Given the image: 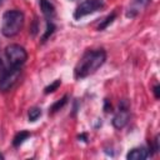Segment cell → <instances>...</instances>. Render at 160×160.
I'll return each instance as SVG.
<instances>
[{
    "mask_svg": "<svg viewBox=\"0 0 160 160\" xmlns=\"http://www.w3.org/2000/svg\"><path fill=\"white\" fill-rule=\"evenodd\" d=\"M105 60H106V51L104 49L86 51L80 58V60L78 61L74 69V78L76 80H81L92 75L94 72H96L99 68L104 65Z\"/></svg>",
    "mask_w": 160,
    "mask_h": 160,
    "instance_id": "obj_1",
    "label": "cell"
},
{
    "mask_svg": "<svg viewBox=\"0 0 160 160\" xmlns=\"http://www.w3.org/2000/svg\"><path fill=\"white\" fill-rule=\"evenodd\" d=\"M25 16L24 12L16 9L8 10L2 15V22H1V32L5 38H12L20 32V30L24 26Z\"/></svg>",
    "mask_w": 160,
    "mask_h": 160,
    "instance_id": "obj_2",
    "label": "cell"
},
{
    "mask_svg": "<svg viewBox=\"0 0 160 160\" xmlns=\"http://www.w3.org/2000/svg\"><path fill=\"white\" fill-rule=\"evenodd\" d=\"M5 56L10 66H22L28 60L26 50L19 44H10L5 49Z\"/></svg>",
    "mask_w": 160,
    "mask_h": 160,
    "instance_id": "obj_3",
    "label": "cell"
},
{
    "mask_svg": "<svg viewBox=\"0 0 160 160\" xmlns=\"http://www.w3.org/2000/svg\"><path fill=\"white\" fill-rule=\"evenodd\" d=\"M21 76V66H10V69L6 71L4 79L0 82V91L6 92L10 91L19 81Z\"/></svg>",
    "mask_w": 160,
    "mask_h": 160,
    "instance_id": "obj_4",
    "label": "cell"
},
{
    "mask_svg": "<svg viewBox=\"0 0 160 160\" xmlns=\"http://www.w3.org/2000/svg\"><path fill=\"white\" fill-rule=\"evenodd\" d=\"M104 8V1L102 0H85L84 2H81L75 12H74V18L75 19H80V18H84L89 14H92L100 9Z\"/></svg>",
    "mask_w": 160,
    "mask_h": 160,
    "instance_id": "obj_5",
    "label": "cell"
},
{
    "mask_svg": "<svg viewBox=\"0 0 160 160\" xmlns=\"http://www.w3.org/2000/svg\"><path fill=\"white\" fill-rule=\"evenodd\" d=\"M129 104L126 100H121V102L119 104V111L114 115L112 120H111V124L115 129H122L128 121H129Z\"/></svg>",
    "mask_w": 160,
    "mask_h": 160,
    "instance_id": "obj_6",
    "label": "cell"
},
{
    "mask_svg": "<svg viewBox=\"0 0 160 160\" xmlns=\"http://www.w3.org/2000/svg\"><path fill=\"white\" fill-rule=\"evenodd\" d=\"M150 156H152V151L149 149H146V148H135V149H131L129 152H128V155H126V159H129V160H144V159H148V158H150Z\"/></svg>",
    "mask_w": 160,
    "mask_h": 160,
    "instance_id": "obj_7",
    "label": "cell"
},
{
    "mask_svg": "<svg viewBox=\"0 0 160 160\" xmlns=\"http://www.w3.org/2000/svg\"><path fill=\"white\" fill-rule=\"evenodd\" d=\"M40 9H41L42 15L46 18V20H51L56 14L55 6L52 5L50 0H40Z\"/></svg>",
    "mask_w": 160,
    "mask_h": 160,
    "instance_id": "obj_8",
    "label": "cell"
},
{
    "mask_svg": "<svg viewBox=\"0 0 160 160\" xmlns=\"http://www.w3.org/2000/svg\"><path fill=\"white\" fill-rule=\"evenodd\" d=\"M30 136H31V134H30L29 131H26V130L19 131V132L14 136V139H12V146L19 148V146L22 145V144L25 142V140H28Z\"/></svg>",
    "mask_w": 160,
    "mask_h": 160,
    "instance_id": "obj_9",
    "label": "cell"
},
{
    "mask_svg": "<svg viewBox=\"0 0 160 160\" xmlns=\"http://www.w3.org/2000/svg\"><path fill=\"white\" fill-rule=\"evenodd\" d=\"M68 101H69V95H64L60 100H58L56 102H54V104L50 106V109H49V114H54V112L59 111L60 109H62V108L68 104Z\"/></svg>",
    "mask_w": 160,
    "mask_h": 160,
    "instance_id": "obj_10",
    "label": "cell"
},
{
    "mask_svg": "<svg viewBox=\"0 0 160 160\" xmlns=\"http://www.w3.org/2000/svg\"><path fill=\"white\" fill-rule=\"evenodd\" d=\"M55 29H56L55 24H54L51 20H48V21H46V30H45L44 35L41 36V42H45V41L52 35V32L55 31Z\"/></svg>",
    "mask_w": 160,
    "mask_h": 160,
    "instance_id": "obj_11",
    "label": "cell"
},
{
    "mask_svg": "<svg viewBox=\"0 0 160 160\" xmlns=\"http://www.w3.org/2000/svg\"><path fill=\"white\" fill-rule=\"evenodd\" d=\"M40 116H41V109H40V108L34 106V108H30V109H29V111H28V119H29V121L34 122V121H36Z\"/></svg>",
    "mask_w": 160,
    "mask_h": 160,
    "instance_id": "obj_12",
    "label": "cell"
},
{
    "mask_svg": "<svg viewBox=\"0 0 160 160\" xmlns=\"http://www.w3.org/2000/svg\"><path fill=\"white\" fill-rule=\"evenodd\" d=\"M115 18H116V12H111L110 15H108L101 22H100V25L98 26V30L99 31H101V30H104V29H106L114 20H115Z\"/></svg>",
    "mask_w": 160,
    "mask_h": 160,
    "instance_id": "obj_13",
    "label": "cell"
},
{
    "mask_svg": "<svg viewBox=\"0 0 160 160\" xmlns=\"http://www.w3.org/2000/svg\"><path fill=\"white\" fill-rule=\"evenodd\" d=\"M60 85H61V80H60V79H56L54 82H51L49 86H46V88L44 89V92H45V94L54 92V91H55V90H56V89H58Z\"/></svg>",
    "mask_w": 160,
    "mask_h": 160,
    "instance_id": "obj_14",
    "label": "cell"
},
{
    "mask_svg": "<svg viewBox=\"0 0 160 160\" xmlns=\"http://www.w3.org/2000/svg\"><path fill=\"white\" fill-rule=\"evenodd\" d=\"M6 71H8V69L5 68V65H4V62H2V60L0 59V82H1V80L4 79V76H5V74H6Z\"/></svg>",
    "mask_w": 160,
    "mask_h": 160,
    "instance_id": "obj_15",
    "label": "cell"
},
{
    "mask_svg": "<svg viewBox=\"0 0 160 160\" xmlns=\"http://www.w3.org/2000/svg\"><path fill=\"white\" fill-rule=\"evenodd\" d=\"M152 91H154V95H155V99H159V98H160V85H159V84H156V85L154 86V89H152Z\"/></svg>",
    "mask_w": 160,
    "mask_h": 160,
    "instance_id": "obj_16",
    "label": "cell"
},
{
    "mask_svg": "<svg viewBox=\"0 0 160 160\" xmlns=\"http://www.w3.org/2000/svg\"><path fill=\"white\" fill-rule=\"evenodd\" d=\"M104 110H105V112L111 111V104H109V100H108V99H105V106H104Z\"/></svg>",
    "mask_w": 160,
    "mask_h": 160,
    "instance_id": "obj_17",
    "label": "cell"
},
{
    "mask_svg": "<svg viewBox=\"0 0 160 160\" xmlns=\"http://www.w3.org/2000/svg\"><path fill=\"white\" fill-rule=\"evenodd\" d=\"M150 1H151V0H135V2H136L138 5H141V6H146Z\"/></svg>",
    "mask_w": 160,
    "mask_h": 160,
    "instance_id": "obj_18",
    "label": "cell"
},
{
    "mask_svg": "<svg viewBox=\"0 0 160 160\" xmlns=\"http://www.w3.org/2000/svg\"><path fill=\"white\" fill-rule=\"evenodd\" d=\"M79 139H82V141H88V136H86V134H81V135L79 136Z\"/></svg>",
    "mask_w": 160,
    "mask_h": 160,
    "instance_id": "obj_19",
    "label": "cell"
},
{
    "mask_svg": "<svg viewBox=\"0 0 160 160\" xmlns=\"http://www.w3.org/2000/svg\"><path fill=\"white\" fill-rule=\"evenodd\" d=\"M4 1H5V0H0V6H1L2 4H4Z\"/></svg>",
    "mask_w": 160,
    "mask_h": 160,
    "instance_id": "obj_20",
    "label": "cell"
}]
</instances>
